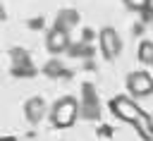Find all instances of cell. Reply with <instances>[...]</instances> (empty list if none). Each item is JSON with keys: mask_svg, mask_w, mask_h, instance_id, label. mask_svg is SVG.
<instances>
[{"mask_svg": "<svg viewBox=\"0 0 153 141\" xmlns=\"http://www.w3.org/2000/svg\"><path fill=\"white\" fill-rule=\"evenodd\" d=\"M76 115H79V103H76V98H72V96L57 98L55 105L50 108V122H53V127H57V129L72 127V124L76 122Z\"/></svg>", "mask_w": 153, "mask_h": 141, "instance_id": "6da1fadb", "label": "cell"}, {"mask_svg": "<svg viewBox=\"0 0 153 141\" xmlns=\"http://www.w3.org/2000/svg\"><path fill=\"white\" fill-rule=\"evenodd\" d=\"M110 110H112V115H115L117 119L131 122V124H134V122L139 119V115L143 112L131 96H115V98L110 100Z\"/></svg>", "mask_w": 153, "mask_h": 141, "instance_id": "7a4b0ae2", "label": "cell"}, {"mask_svg": "<svg viewBox=\"0 0 153 141\" xmlns=\"http://www.w3.org/2000/svg\"><path fill=\"white\" fill-rule=\"evenodd\" d=\"M127 88L131 98H146L153 93V76L148 72H131L127 76Z\"/></svg>", "mask_w": 153, "mask_h": 141, "instance_id": "3957f363", "label": "cell"}, {"mask_svg": "<svg viewBox=\"0 0 153 141\" xmlns=\"http://www.w3.org/2000/svg\"><path fill=\"white\" fill-rule=\"evenodd\" d=\"M98 43H100V50H103L105 60H117V57H120V53H122V41H120V36H117V31H115L112 26L100 29Z\"/></svg>", "mask_w": 153, "mask_h": 141, "instance_id": "277c9868", "label": "cell"}, {"mask_svg": "<svg viewBox=\"0 0 153 141\" xmlns=\"http://www.w3.org/2000/svg\"><path fill=\"white\" fill-rule=\"evenodd\" d=\"M45 48H48L53 55H60V53L69 50V31L62 29V26L50 29L48 36H45Z\"/></svg>", "mask_w": 153, "mask_h": 141, "instance_id": "5b68a950", "label": "cell"}, {"mask_svg": "<svg viewBox=\"0 0 153 141\" xmlns=\"http://www.w3.org/2000/svg\"><path fill=\"white\" fill-rule=\"evenodd\" d=\"M24 115H26V119H29L31 124H38V122L43 119V115H45V103H43V98H29V100L24 103Z\"/></svg>", "mask_w": 153, "mask_h": 141, "instance_id": "8992f818", "label": "cell"}, {"mask_svg": "<svg viewBox=\"0 0 153 141\" xmlns=\"http://www.w3.org/2000/svg\"><path fill=\"white\" fill-rule=\"evenodd\" d=\"M134 127H136V131H139V136H141L143 141H153V119H151L146 112L139 115V119L134 122Z\"/></svg>", "mask_w": 153, "mask_h": 141, "instance_id": "52a82bcc", "label": "cell"}, {"mask_svg": "<svg viewBox=\"0 0 153 141\" xmlns=\"http://www.w3.org/2000/svg\"><path fill=\"white\" fill-rule=\"evenodd\" d=\"M136 55H139V60H141L143 65H153V43H151V41H141Z\"/></svg>", "mask_w": 153, "mask_h": 141, "instance_id": "ba28073f", "label": "cell"}, {"mask_svg": "<svg viewBox=\"0 0 153 141\" xmlns=\"http://www.w3.org/2000/svg\"><path fill=\"white\" fill-rule=\"evenodd\" d=\"M62 69H65V67H62L57 60H53V62H48V65H45V74H48V76H60V74H62Z\"/></svg>", "mask_w": 153, "mask_h": 141, "instance_id": "9c48e42d", "label": "cell"}, {"mask_svg": "<svg viewBox=\"0 0 153 141\" xmlns=\"http://www.w3.org/2000/svg\"><path fill=\"white\" fill-rule=\"evenodd\" d=\"M76 17H74V12L72 10H67L65 14H62V19H57V26H62V29H67V24H72Z\"/></svg>", "mask_w": 153, "mask_h": 141, "instance_id": "30bf717a", "label": "cell"}, {"mask_svg": "<svg viewBox=\"0 0 153 141\" xmlns=\"http://www.w3.org/2000/svg\"><path fill=\"white\" fill-rule=\"evenodd\" d=\"M124 5H127L129 10H146L148 0H124Z\"/></svg>", "mask_w": 153, "mask_h": 141, "instance_id": "8fae6325", "label": "cell"}, {"mask_svg": "<svg viewBox=\"0 0 153 141\" xmlns=\"http://www.w3.org/2000/svg\"><path fill=\"white\" fill-rule=\"evenodd\" d=\"M0 141H17V139H14V136H2Z\"/></svg>", "mask_w": 153, "mask_h": 141, "instance_id": "7c38bea8", "label": "cell"}]
</instances>
